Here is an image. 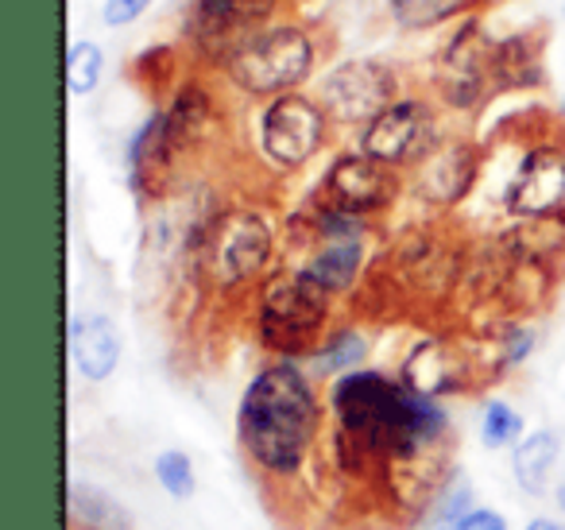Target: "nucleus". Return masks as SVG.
Wrapping results in <instances>:
<instances>
[{"label":"nucleus","instance_id":"nucleus-1","mask_svg":"<svg viewBox=\"0 0 565 530\" xmlns=\"http://www.w3.org/2000/svg\"><path fill=\"white\" fill-rule=\"evenodd\" d=\"M326 406L333 418L338 468L356 480L380 484L392 460L438 449L454 437L441 399L418 395L399 375L380 368H356L341 380H330Z\"/></svg>","mask_w":565,"mask_h":530},{"label":"nucleus","instance_id":"nucleus-2","mask_svg":"<svg viewBox=\"0 0 565 530\" xmlns=\"http://www.w3.org/2000/svg\"><path fill=\"white\" fill-rule=\"evenodd\" d=\"M330 406L302 360H267L236 403V442L264 480H295L315 457Z\"/></svg>","mask_w":565,"mask_h":530},{"label":"nucleus","instance_id":"nucleus-3","mask_svg":"<svg viewBox=\"0 0 565 530\" xmlns=\"http://www.w3.org/2000/svg\"><path fill=\"white\" fill-rule=\"evenodd\" d=\"M182 256L194 283L221 303L256 295L279 267V225L256 202H225L182 241Z\"/></svg>","mask_w":565,"mask_h":530},{"label":"nucleus","instance_id":"nucleus-4","mask_svg":"<svg viewBox=\"0 0 565 530\" xmlns=\"http://www.w3.org/2000/svg\"><path fill=\"white\" fill-rule=\"evenodd\" d=\"M330 55L322 28L299 17H279L267 28L252 32L221 71V82L244 102H271L282 94H299L302 86L318 82L322 63Z\"/></svg>","mask_w":565,"mask_h":530},{"label":"nucleus","instance_id":"nucleus-5","mask_svg":"<svg viewBox=\"0 0 565 530\" xmlns=\"http://www.w3.org/2000/svg\"><path fill=\"white\" fill-rule=\"evenodd\" d=\"M333 303L299 264H279L252 295V337L271 360H307L333 329Z\"/></svg>","mask_w":565,"mask_h":530},{"label":"nucleus","instance_id":"nucleus-6","mask_svg":"<svg viewBox=\"0 0 565 530\" xmlns=\"http://www.w3.org/2000/svg\"><path fill=\"white\" fill-rule=\"evenodd\" d=\"M333 128L338 125L326 113V105L307 89L271 97L252 117V156L275 179L299 174L330 148Z\"/></svg>","mask_w":565,"mask_h":530},{"label":"nucleus","instance_id":"nucleus-7","mask_svg":"<svg viewBox=\"0 0 565 530\" xmlns=\"http://www.w3.org/2000/svg\"><path fill=\"white\" fill-rule=\"evenodd\" d=\"M426 89L441 113H457V117H472L492 97H500V89H495V35L484 28L480 12L457 20L449 40L434 55Z\"/></svg>","mask_w":565,"mask_h":530},{"label":"nucleus","instance_id":"nucleus-8","mask_svg":"<svg viewBox=\"0 0 565 530\" xmlns=\"http://www.w3.org/2000/svg\"><path fill=\"white\" fill-rule=\"evenodd\" d=\"M465 272H469V248L449 241L434 225L407 229L384 252V279H392L399 298H423L426 306L449 303L465 287Z\"/></svg>","mask_w":565,"mask_h":530},{"label":"nucleus","instance_id":"nucleus-9","mask_svg":"<svg viewBox=\"0 0 565 530\" xmlns=\"http://www.w3.org/2000/svg\"><path fill=\"white\" fill-rule=\"evenodd\" d=\"M287 0H186L182 4V47L190 66L221 74L233 51L252 32L282 17Z\"/></svg>","mask_w":565,"mask_h":530},{"label":"nucleus","instance_id":"nucleus-10","mask_svg":"<svg viewBox=\"0 0 565 530\" xmlns=\"http://www.w3.org/2000/svg\"><path fill=\"white\" fill-rule=\"evenodd\" d=\"M441 140H446L441 109L430 94H403L380 117L356 128V151H364V156H372L376 163L392 167L399 174L415 171Z\"/></svg>","mask_w":565,"mask_h":530},{"label":"nucleus","instance_id":"nucleus-11","mask_svg":"<svg viewBox=\"0 0 565 530\" xmlns=\"http://www.w3.org/2000/svg\"><path fill=\"white\" fill-rule=\"evenodd\" d=\"M399 380L426 399H449L484 388V383H492V375H488L484 357L477 349V337L434 329L403 352Z\"/></svg>","mask_w":565,"mask_h":530},{"label":"nucleus","instance_id":"nucleus-12","mask_svg":"<svg viewBox=\"0 0 565 530\" xmlns=\"http://www.w3.org/2000/svg\"><path fill=\"white\" fill-rule=\"evenodd\" d=\"M407 94L403 78L387 59L376 55H353L330 63L315 82V97L326 105L333 125L341 128H364L372 117L395 105Z\"/></svg>","mask_w":565,"mask_h":530},{"label":"nucleus","instance_id":"nucleus-13","mask_svg":"<svg viewBox=\"0 0 565 530\" xmlns=\"http://www.w3.org/2000/svg\"><path fill=\"white\" fill-rule=\"evenodd\" d=\"M500 205L508 221L565 213V125L531 136L503 182Z\"/></svg>","mask_w":565,"mask_h":530},{"label":"nucleus","instance_id":"nucleus-14","mask_svg":"<svg viewBox=\"0 0 565 530\" xmlns=\"http://www.w3.org/2000/svg\"><path fill=\"white\" fill-rule=\"evenodd\" d=\"M315 198L341 213H353V218L380 221L403 198V174L353 148L330 159L326 174L318 179Z\"/></svg>","mask_w":565,"mask_h":530},{"label":"nucleus","instance_id":"nucleus-15","mask_svg":"<svg viewBox=\"0 0 565 530\" xmlns=\"http://www.w3.org/2000/svg\"><path fill=\"white\" fill-rule=\"evenodd\" d=\"M484 174V148L469 136L446 132V140L407 174V190L434 213H454L469 202Z\"/></svg>","mask_w":565,"mask_h":530},{"label":"nucleus","instance_id":"nucleus-16","mask_svg":"<svg viewBox=\"0 0 565 530\" xmlns=\"http://www.w3.org/2000/svg\"><path fill=\"white\" fill-rule=\"evenodd\" d=\"M167 128H171V144L179 163L194 159L205 151L221 132V97L213 89L210 74L190 66L179 82L171 86V97L163 102Z\"/></svg>","mask_w":565,"mask_h":530},{"label":"nucleus","instance_id":"nucleus-17","mask_svg":"<svg viewBox=\"0 0 565 530\" xmlns=\"http://www.w3.org/2000/svg\"><path fill=\"white\" fill-rule=\"evenodd\" d=\"M179 171H182V163H179V156H174L167 113H163V105H156V109L140 120V128L128 136V148H125L128 190H132L140 202H163V198L171 194Z\"/></svg>","mask_w":565,"mask_h":530},{"label":"nucleus","instance_id":"nucleus-18","mask_svg":"<svg viewBox=\"0 0 565 530\" xmlns=\"http://www.w3.org/2000/svg\"><path fill=\"white\" fill-rule=\"evenodd\" d=\"M66 352H71V364L82 380L105 383L120 368L125 337L109 314H74L66 326Z\"/></svg>","mask_w":565,"mask_h":530},{"label":"nucleus","instance_id":"nucleus-19","mask_svg":"<svg viewBox=\"0 0 565 530\" xmlns=\"http://www.w3.org/2000/svg\"><path fill=\"white\" fill-rule=\"evenodd\" d=\"M492 244L511 259H523L534 264L542 272L565 275V213L554 218H523V221H508V229L492 236Z\"/></svg>","mask_w":565,"mask_h":530},{"label":"nucleus","instance_id":"nucleus-20","mask_svg":"<svg viewBox=\"0 0 565 530\" xmlns=\"http://www.w3.org/2000/svg\"><path fill=\"white\" fill-rule=\"evenodd\" d=\"M542 86H546V32L523 28V32L495 35V89L534 94Z\"/></svg>","mask_w":565,"mask_h":530},{"label":"nucleus","instance_id":"nucleus-21","mask_svg":"<svg viewBox=\"0 0 565 530\" xmlns=\"http://www.w3.org/2000/svg\"><path fill=\"white\" fill-rule=\"evenodd\" d=\"M565 457V437H557L554 430H531L511 445V473L515 484L531 496L554 488L557 460Z\"/></svg>","mask_w":565,"mask_h":530},{"label":"nucleus","instance_id":"nucleus-22","mask_svg":"<svg viewBox=\"0 0 565 530\" xmlns=\"http://www.w3.org/2000/svg\"><path fill=\"white\" fill-rule=\"evenodd\" d=\"M369 349H372L369 333H364L361 326H353V321H341V326H333L330 333L322 337V344H318L302 364H307V372L315 375V380H341V375L364 368Z\"/></svg>","mask_w":565,"mask_h":530},{"label":"nucleus","instance_id":"nucleus-23","mask_svg":"<svg viewBox=\"0 0 565 530\" xmlns=\"http://www.w3.org/2000/svg\"><path fill=\"white\" fill-rule=\"evenodd\" d=\"M66 511L74 530H132V515L113 491L89 480H71L66 488Z\"/></svg>","mask_w":565,"mask_h":530},{"label":"nucleus","instance_id":"nucleus-24","mask_svg":"<svg viewBox=\"0 0 565 530\" xmlns=\"http://www.w3.org/2000/svg\"><path fill=\"white\" fill-rule=\"evenodd\" d=\"M380 9L399 32H430L469 17L472 0H380Z\"/></svg>","mask_w":565,"mask_h":530},{"label":"nucleus","instance_id":"nucleus-25","mask_svg":"<svg viewBox=\"0 0 565 530\" xmlns=\"http://www.w3.org/2000/svg\"><path fill=\"white\" fill-rule=\"evenodd\" d=\"M477 511V488L465 473H454L423 515V530H465L469 515Z\"/></svg>","mask_w":565,"mask_h":530},{"label":"nucleus","instance_id":"nucleus-26","mask_svg":"<svg viewBox=\"0 0 565 530\" xmlns=\"http://www.w3.org/2000/svg\"><path fill=\"white\" fill-rule=\"evenodd\" d=\"M63 78L71 97H89L105 78V51L94 40H74L63 55Z\"/></svg>","mask_w":565,"mask_h":530},{"label":"nucleus","instance_id":"nucleus-27","mask_svg":"<svg viewBox=\"0 0 565 530\" xmlns=\"http://www.w3.org/2000/svg\"><path fill=\"white\" fill-rule=\"evenodd\" d=\"M526 434V422L508 399H488L484 411H480V442L488 449H508L519 437Z\"/></svg>","mask_w":565,"mask_h":530},{"label":"nucleus","instance_id":"nucleus-28","mask_svg":"<svg viewBox=\"0 0 565 530\" xmlns=\"http://www.w3.org/2000/svg\"><path fill=\"white\" fill-rule=\"evenodd\" d=\"M156 480L159 488L171 499H190L198 491V476H194V460L182 449H167L156 457Z\"/></svg>","mask_w":565,"mask_h":530},{"label":"nucleus","instance_id":"nucleus-29","mask_svg":"<svg viewBox=\"0 0 565 530\" xmlns=\"http://www.w3.org/2000/svg\"><path fill=\"white\" fill-rule=\"evenodd\" d=\"M151 9V0H105L102 4V20L105 28H128Z\"/></svg>","mask_w":565,"mask_h":530},{"label":"nucleus","instance_id":"nucleus-30","mask_svg":"<svg viewBox=\"0 0 565 530\" xmlns=\"http://www.w3.org/2000/svg\"><path fill=\"white\" fill-rule=\"evenodd\" d=\"M465 530H511V527H508V519H503L500 511L477 507V511L469 515V522H465Z\"/></svg>","mask_w":565,"mask_h":530},{"label":"nucleus","instance_id":"nucleus-31","mask_svg":"<svg viewBox=\"0 0 565 530\" xmlns=\"http://www.w3.org/2000/svg\"><path fill=\"white\" fill-rule=\"evenodd\" d=\"M523 530H565V527L557 519H546V515H539V519H531Z\"/></svg>","mask_w":565,"mask_h":530},{"label":"nucleus","instance_id":"nucleus-32","mask_svg":"<svg viewBox=\"0 0 565 530\" xmlns=\"http://www.w3.org/2000/svg\"><path fill=\"white\" fill-rule=\"evenodd\" d=\"M511 0H472V12H488V9H503Z\"/></svg>","mask_w":565,"mask_h":530},{"label":"nucleus","instance_id":"nucleus-33","mask_svg":"<svg viewBox=\"0 0 565 530\" xmlns=\"http://www.w3.org/2000/svg\"><path fill=\"white\" fill-rule=\"evenodd\" d=\"M554 496H557V507H562V515H565V480L554 488Z\"/></svg>","mask_w":565,"mask_h":530},{"label":"nucleus","instance_id":"nucleus-34","mask_svg":"<svg viewBox=\"0 0 565 530\" xmlns=\"http://www.w3.org/2000/svg\"><path fill=\"white\" fill-rule=\"evenodd\" d=\"M557 113H562V125H565V89H562V102H557Z\"/></svg>","mask_w":565,"mask_h":530}]
</instances>
